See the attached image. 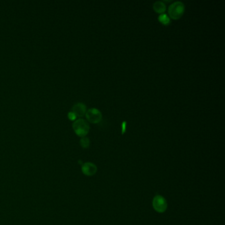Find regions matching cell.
Masks as SVG:
<instances>
[{
	"mask_svg": "<svg viewBox=\"0 0 225 225\" xmlns=\"http://www.w3.org/2000/svg\"><path fill=\"white\" fill-rule=\"evenodd\" d=\"M72 112L77 117H83L85 115L87 112V108L85 104L81 102L75 104L72 108Z\"/></svg>",
	"mask_w": 225,
	"mask_h": 225,
	"instance_id": "cell-6",
	"label": "cell"
},
{
	"mask_svg": "<svg viewBox=\"0 0 225 225\" xmlns=\"http://www.w3.org/2000/svg\"><path fill=\"white\" fill-rule=\"evenodd\" d=\"M81 170L85 175L88 176H91L96 174V171H97V167L93 163H86L82 165Z\"/></svg>",
	"mask_w": 225,
	"mask_h": 225,
	"instance_id": "cell-5",
	"label": "cell"
},
{
	"mask_svg": "<svg viewBox=\"0 0 225 225\" xmlns=\"http://www.w3.org/2000/svg\"><path fill=\"white\" fill-rule=\"evenodd\" d=\"M80 145L83 148H88L90 145L89 139L87 138L86 137H82L80 140Z\"/></svg>",
	"mask_w": 225,
	"mask_h": 225,
	"instance_id": "cell-9",
	"label": "cell"
},
{
	"mask_svg": "<svg viewBox=\"0 0 225 225\" xmlns=\"http://www.w3.org/2000/svg\"><path fill=\"white\" fill-rule=\"evenodd\" d=\"M73 128L75 134L81 137L86 136L88 134L90 129L89 123L83 119H79L74 121Z\"/></svg>",
	"mask_w": 225,
	"mask_h": 225,
	"instance_id": "cell-2",
	"label": "cell"
},
{
	"mask_svg": "<svg viewBox=\"0 0 225 225\" xmlns=\"http://www.w3.org/2000/svg\"><path fill=\"white\" fill-rule=\"evenodd\" d=\"M185 9V5L183 2L180 1H175L168 7V16L171 19L178 20L183 16Z\"/></svg>",
	"mask_w": 225,
	"mask_h": 225,
	"instance_id": "cell-1",
	"label": "cell"
},
{
	"mask_svg": "<svg viewBox=\"0 0 225 225\" xmlns=\"http://www.w3.org/2000/svg\"><path fill=\"white\" fill-rule=\"evenodd\" d=\"M158 21L161 22V24H163V25L168 26L169 25L170 23V18L168 17L167 14L163 13V14H161L158 17Z\"/></svg>",
	"mask_w": 225,
	"mask_h": 225,
	"instance_id": "cell-8",
	"label": "cell"
},
{
	"mask_svg": "<svg viewBox=\"0 0 225 225\" xmlns=\"http://www.w3.org/2000/svg\"><path fill=\"white\" fill-rule=\"evenodd\" d=\"M126 127H127V122L125 121H123L121 123V134L123 135L126 131Z\"/></svg>",
	"mask_w": 225,
	"mask_h": 225,
	"instance_id": "cell-10",
	"label": "cell"
},
{
	"mask_svg": "<svg viewBox=\"0 0 225 225\" xmlns=\"http://www.w3.org/2000/svg\"><path fill=\"white\" fill-rule=\"evenodd\" d=\"M152 206L157 212L162 213L166 211L168 205L166 199L161 195H156L152 200Z\"/></svg>",
	"mask_w": 225,
	"mask_h": 225,
	"instance_id": "cell-3",
	"label": "cell"
},
{
	"mask_svg": "<svg viewBox=\"0 0 225 225\" xmlns=\"http://www.w3.org/2000/svg\"><path fill=\"white\" fill-rule=\"evenodd\" d=\"M85 116H86L87 120L92 123H98L100 122V121L102 119V115L101 112L98 109L94 108L87 110Z\"/></svg>",
	"mask_w": 225,
	"mask_h": 225,
	"instance_id": "cell-4",
	"label": "cell"
},
{
	"mask_svg": "<svg viewBox=\"0 0 225 225\" xmlns=\"http://www.w3.org/2000/svg\"><path fill=\"white\" fill-rule=\"evenodd\" d=\"M152 7L155 12L159 13V14H163L166 10V4L162 1H155L152 5Z\"/></svg>",
	"mask_w": 225,
	"mask_h": 225,
	"instance_id": "cell-7",
	"label": "cell"
},
{
	"mask_svg": "<svg viewBox=\"0 0 225 225\" xmlns=\"http://www.w3.org/2000/svg\"><path fill=\"white\" fill-rule=\"evenodd\" d=\"M68 118L70 120L73 121V120H75L76 118H77V116H75V114H74L73 112H69V114H68Z\"/></svg>",
	"mask_w": 225,
	"mask_h": 225,
	"instance_id": "cell-11",
	"label": "cell"
}]
</instances>
